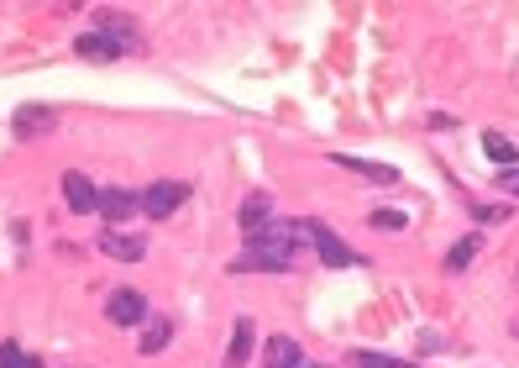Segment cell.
I'll list each match as a JSON object with an SVG mask.
<instances>
[{
    "instance_id": "obj_9",
    "label": "cell",
    "mask_w": 519,
    "mask_h": 368,
    "mask_svg": "<svg viewBox=\"0 0 519 368\" xmlns=\"http://www.w3.org/2000/svg\"><path fill=\"white\" fill-rule=\"evenodd\" d=\"M105 221H126V216H142V195L131 190H100V205H95Z\"/></svg>"
},
{
    "instance_id": "obj_13",
    "label": "cell",
    "mask_w": 519,
    "mask_h": 368,
    "mask_svg": "<svg viewBox=\"0 0 519 368\" xmlns=\"http://www.w3.org/2000/svg\"><path fill=\"white\" fill-rule=\"evenodd\" d=\"M236 221H242V232H247V237H252V232H263V226L273 221V200H268V195H247V200H242V216H236Z\"/></svg>"
},
{
    "instance_id": "obj_4",
    "label": "cell",
    "mask_w": 519,
    "mask_h": 368,
    "mask_svg": "<svg viewBox=\"0 0 519 368\" xmlns=\"http://www.w3.org/2000/svg\"><path fill=\"white\" fill-rule=\"evenodd\" d=\"M105 316H110L116 326H142L152 310H147V295H142V289H116V295L105 300Z\"/></svg>"
},
{
    "instance_id": "obj_22",
    "label": "cell",
    "mask_w": 519,
    "mask_h": 368,
    "mask_svg": "<svg viewBox=\"0 0 519 368\" xmlns=\"http://www.w3.org/2000/svg\"><path fill=\"white\" fill-rule=\"evenodd\" d=\"M499 184L509 190V195H519V169H509V173H499Z\"/></svg>"
},
{
    "instance_id": "obj_20",
    "label": "cell",
    "mask_w": 519,
    "mask_h": 368,
    "mask_svg": "<svg viewBox=\"0 0 519 368\" xmlns=\"http://www.w3.org/2000/svg\"><path fill=\"white\" fill-rule=\"evenodd\" d=\"M478 221L483 226H499V221H509V211L503 205H478Z\"/></svg>"
},
{
    "instance_id": "obj_11",
    "label": "cell",
    "mask_w": 519,
    "mask_h": 368,
    "mask_svg": "<svg viewBox=\"0 0 519 368\" xmlns=\"http://www.w3.org/2000/svg\"><path fill=\"white\" fill-rule=\"evenodd\" d=\"M305 363V352H299V342H294V337H284V331H278V337H268V342H263V368H299Z\"/></svg>"
},
{
    "instance_id": "obj_5",
    "label": "cell",
    "mask_w": 519,
    "mask_h": 368,
    "mask_svg": "<svg viewBox=\"0 0 519 368\" xmlns=\"http://www.w3.org/2000/svg\"><path fill=\"white\" fill-rule=\"evenodd\" d=\"M74 47H79V58H89V64H116L121 53H131V47H126L116 32H105V26H100V32H84Z\"/></svg>"
},
{
    "instance_id": "obj_3",
    "label": "cell",
    "mask_w": 519,
    "mask_h": 368,
    "mask_svg": "<svg viewBox=\"0 0 519 368\" xmlns=\"http://www.w3.org/2000/svg\"><path fill=\"white\" fill-rule=\"evenodd\" d=\"M305 242H315L320 263H331V268H352V263H362L352 247H347V242L336 237L331 226H326V221H305Z\"/></svg>"
},
{
    "instance_id": "obj_21",
    "label": "cell",
    "mask_w": 519,
    "mask_h": 368,
    "mask_svg": "<svg viewBox=\"0 0 519 368\" xmlns=\"http://www.w3.org/2000/svg\"><path fill=\"white\" fill-rule=\"evenodd\" d=\"M441 347H446V342H441L436 331H425V337H420V352H441Z\"/></svg>"
},
{
    "instance_id": "obj_14",
    "label": "cell",
    "mask_w": 519,
    "mask_h": 368,
    "mask_svg": "<svg viewBox=\"0 0 519 368\" xmlns=\"http://www.w3.org/2000/svg\"><path fill=\"white\" fill-rule=\"evenodd\" d=\"M168 337H173V321H168V316H147V321H142V342H137V352H163Z\"/></svg>"
},
{
    "instance_id": "obj_1",
    "label": "cell",
    "mask_w": 519,
    "mask_h": 368,
    "mask_svg": "<svg viewBox=\"0 0 519 368\" xmlns=\"http://www.w3.org/2000/svg\"><path fill=\"white\" fill-rule=\"evenodd\" d=\"M299 237H305V226L273 216L263 232H252L247 237V253L231 258V274H289L294 268V242Z\"/></svg>"
},
{
    "instance_id": "obj_2",
    "label": "cell",
    "mask_w": 519,
    "mask_h": 368,
    "mask_svg": "<svg viewBox=\"0 0 519 368\" xmlns=\"http://www.w3.org/2000/svg\"><path fill=\"white\" fill-rule=\"evenodd\" d=\"M184 200H189V184H179V179H158V184H147L142 190V216L168 221Z\"/></svg>"
},
{
    "instance_id": "obj_17",
    "label": "cell",
    "mask_w": 519,
    "mask_h": 368,
    "mask_svg": "<svg viewBox=\"0 0 519 368\" xmlns=\"http://www.w3.org/2000/svg\"><path fill=\"white\" fill-rule=\"evenodd\" d=\"M368 221H373L378 232H404V226H410V216H404V211H389V205H378Z\"/></svg>"
},
{
    "instance_id": "obj_16",
    "label": "cell",
    "mask_w": 519,
    "mask_h": 368,
    "mask_svg": "<svg viewBox=\"0 0 519 368\" xmlns=\"http://www.w3.org/2000/svg\"><path fill=\"white\" fill-rule=\"evenodd\" d=\"M478 247H483L478 237H462L457 247H452V253H446V268H452V274H462V268H467V263L478 258Z\"/></svg>"
},
{
    "instance_id": "obj_19",
    "label": "cell",
    "mask_w": 519,
    "mask_h": 368,
    "mask_svg": "<svg viewBox=\"0 0 519 368\" xmlns=\"http://www.w3.org/2000/svg\"><path fill=\"white\" fill-rule=\"evenodd\" d=\"M362 368H410L404 358H389V352H352Z\"/></svg>"
},
{
    "instance_id": "obj_7",
    "label": "cell",
    "mask_w": 519,
    "mask_h": 368,
    "mask_svg": "<svg viewBox=\"0 0 519 368\" xmlns=\"http://www.w3.org/2000/svg\"><path fill=\"white\" fill-rule=\"evenodd\" d=\"M58 127V110L53 106H16V116H11V131L16 137H42V131Z\"/></svg>"
},
{
    "instance_id": "obj_18",
    "label": "cell",
    "mask_w": 519,
    "mask_h": 368,
    "mask_svg": "<svg viewBox=\"0 0 519 368\" xmlns=\"http://www.w3.org/2000/svg\"><path fill=\"white\" fill-rule=\"evenodd\" d=\"M0 368H42L32 352H21L16 342H0Z\"/></svg>"
},
{
    "instance_id": "obj_6",
    "label": "cell",
    "mask_w": 519,
    "mask_h": 368,
    "mask_svg": "<svg viewBox=\"0 0 519 368\" xmlns=\"http://www.w3.org/2000/svg\"><path fill=\"white\" fill-rule=\"evenodd\" d=\"M100 253L105 258H121V263H142L147 258V242L142 237H126L116 226H100Z\"/></svg>"
},
{
    "instance_id": "obj_15",
    "label": "cell",
    "mask_w": 519,
    "mask_h": 368,
    "mask_svg": "<svg viewBox=\"0 0 519 368\" xmlns=\"http://www.w3.org/2000/svg\"><path fill=\"white\" fill-rule=\"evenodd\" d=\"M483 152H488L499 169H514V158H519V148L503 137V131H483Z\"/></svg>"
},
{
    "instance_id": "obj_8",
    "label": "cell",
    "mask_w": 519,
    "mask_h": 368,
    "mask_svg": "<svg viewBox=\"0 0 519 368\" xmlns=\"http://www.w3.org/2000/svg\"><path fill=\"white\" fill-rule=\"evenodd\" d=\"M63 200H68V211H79V216H89L95 205H100V190L84 179V173H63Z\"/></svg>"
},
{
    "instance_id": "obj_10",
    "label": "cell",
    "mask_w": 519,
    "mask_h": 368,
    "mask_svg": "<svg viewBox=\"0 0 519 368\" xmlns=\"http://www.w3.org/2000/svg\"><path fill=\"white\" fill-rule=\"evenodd\" d=\"M336 163H341V169H352L357 179H368V184H399L394 163H368V158H352V152H336Z\"/></svg>"
},
{
    "instance_id": "obj_12",
    "label": "cell",
    "mask_w": 519,
    "mask_h": 368,
    "mask_svg": "<svg viewBox=\"0 0 519 368\" xmlns=\"http://www.w3.org/2000/svg\"><path fill=\"white\" fill-rule=\"evenodd\" d=\"M252 342H257V326H252L247 316H236V326H231V347H226V368H247Z\"/></svg>"
},
{
    "instance_id": "obj_23",
    "label": "cell",
    "mask_w": 519,
    "mask_h": 368,
    "mask_svg": "<svg viewBox=\"0 0 519 368\" xmlns=\"http://www.w3.org/2000/svg\"><path fill=\"white\" fill-rule=\"evenodd\" d=\"M299 368H320V363H299Z\"/></svg>"
}]
</instances>
